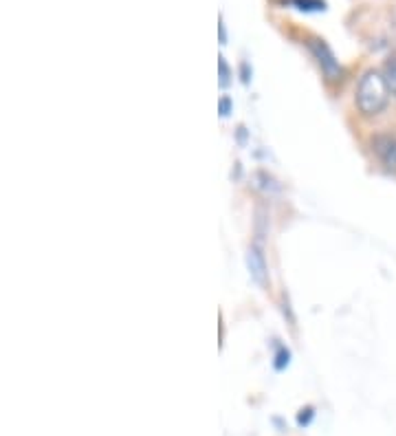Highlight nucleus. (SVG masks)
<instances>
[{
  "label": "nucleus",
  "instance_id": "f257e3e1",
  "mask_svg": "<svg viewBox=\"0 0 396 436\" xmlns=\"http://www.w3.org/2000/svg\"><path fill=\"white\" fill-rule=\"evenodd\" d=\"M388 99H390V88L386 80H383V75L377 71H366L364 77L359 80L355 97L359 113L366 117H375L388 106Z\"/></svg>",
  "mask_w": 396,
  "mask_h": 436
},
{
  "label": "nucleus",
  "instance_id": "f03ea898",
  "mask_svg": "<svg viewBox=\"0 0 396 436\" xmlns=\"http://www.w3.org/2000/svg\"><path fill=\"white\" fill-rule=\"evenodd\" d=\"M309 49H311V53L315 55L317 64L322 66V73L326 75V80H328V82L342 80V75H344L342 64L337 62L335 53H333L331 49H328V44H326L324 40H309Z\"/></svg>",
  "mask_w": 396,
  "mask_h": 436
},
{
  "label": "nucleus",
  "instance_id": "7ed1b4c3",
  "mask_svg": "<svg viewBox=\"0 0 396 436\" xmlns=\"http://www.w3.org/2000/svg\"><path fill=\"white\" fill-rule=\"evenodd\" d=\"M372 150H375L383 165L390 167V170H396V135L379 132V135L372 137Z\"/></svg>",
  "mask_w": 396,
  "mask_h": 436
},
{
  "label": "nucleus",
  "instance_id": "20e7f679",
  "mask_svg": "<svg viewBox=\"0 0 396 436\" xmlns=\"http://www.w3.org/2000/svg\"><path fill=\"white\" fill-rule=\"evenodd\" d=\"M247 267H249V273H251L253 280L264 287L267 280H269V271H267V260H264V253L260 251V247H249L247 251Z\"/></svg>",
  "mask_w": 396,
  "mask_h": 436
},
{
  "label": "nucleus",
  "instance_id": "39448f33",
  "mask_svg": "<svg viewBox=\"0 0 396 436\" xmlns=\"http://www.w3.org/2000/svg\"><path fill=\"white\" fill-rule=\"evenodd\" d=\"M383 80H386L388 88H390V93L396 95V55H390V58L386 60V64H383Z\"/></svg>",
  "mask_w": 396,
  "mask_h": 436
},
{
  "label": "nucleus",
  "instance_id": "423d86ee",
  "mask_svg": "<svg viewBox=\"0 0 396 436\" xmlns=\"http://www.w3.org/2000/svg\"><path fill=\"white\" fill-rule=\"evenodd\" d=\"M293 3V7H298L302 11H317V9H324V0H289Z\"/></svg>",
  "mask_w": 396,
  "mask_h": 436
},
{
  "label": "nucleus",
  "instance_id": "0eeeda50",
  "mask_svg": "<svg viewBox=\"0 0 396 436\" xmlns=\"http://www.w3.org/2000/svg\"><path fill=\"white\" fill-rule=\"evenodd\" d=\"M313 417H315V410L313 408H304V410H300V415H298V426H309V423L313 421Z\"/></svg>",
  "mask_w": 396,
  "mask_h": 436
},
{
  "label": "nucleus",
  "instance_id": "6e6552de",
  "mask_svg": "<svg viewBox=\"0 0 396 436\" xmlns=\"http://www.w3.org/2000/svg\"><path fill=\"white\" fill-rule=\"evenodd\" d=\"M218 66H220V86H227L229 84V66L225 62V58H220Z\"/></svg>",
  "mask_w": 396,
  "mask_h": 436
},
{
  "label": "nucleus",
  "instance_id": "1a4fd4ad",
  "mask_svg": "<svg viewBox=\"0 0 396 436\" xmlns=\"http://www.w3.org/2000/svg\"><path fill=\"white\" fill-rule=\"evenodd\" d=\"M289 357H291V353H289L286 349H282V351L278 353V357H275V368H278V371H282V368H284V366L289 364Z\"/></svg>",
  "mask_w": 396,
  "mask_h": 436
},
{
  "label": "nucleus",
  "instance_id": "9d476101",
  "mask_svg": "<svg viewBox=\"0 0 396 436\" xmlns=\"http://www.w3.org/2000/svg\"><path fill=\"white\" fill-rule=\"evenodd\" d=\"M229 113H231V99L229 97H222L220 99V115L227 117Z\"/></svg>",
  "mask_w": 396,
  "mask_h": 436
},
{
  "label": "nucleus",
  "instance_id": "9b49d317",
  "mask_svg": "<svg viewBox=\"0 0 396 436\" xmlns=\"http://www.w3.org/2000/svg\"><path fill=\"white\" fill-rule=\"evenodd\" d=\"M220 42L225 44V27H222V22H220Z\"/></svg>",
  "mask_w": 396,
  "mask_h": 436
}]
</instances>
